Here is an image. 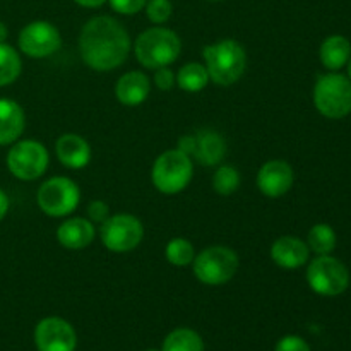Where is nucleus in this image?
Instances as JSON below:
<instances>
[{
  "label": "nucleus",
  "mask_w": 351,
  "mask_h": 351,
  "mask_svg": "<svg viewBox=\"0 0 351 351\" xmlns=\"http://www.w3.org/2000/svg\"><path fill=\"white\" fill-rule=\"evenodd\" d=\"M274 351H311V346H308V343L305 341L304 338H300V336L290 335L285 336V338H281L280 341H278Z\"/></svg>",
  "instance_id": "29"
},
{
  "label": "nucleus",
  "mask_w": 351,
  "mask_h": 351,
  "mask_svg": "<svg viewBox=\"0 0 351 351\" xmlns=\"http://www.w3.org/2000/svg\"><path fill=\"white\" fill-rule=\"evenodd\" d=\"M348 79L351 81V58L348 60Z\"/></svg>",
  "instance_id": "36"
},
{
  "label": "nucleus",
  "mask_w": 351,
  "mask_h": 351,
  "mask_svg": "<svg viewBox=\"0 0 351 351\" xmlns=\"http://www.w3.org/2000/svg\"><path fill=\"white\" fill-rule=\"evenodd\" d=\"M74 2L81 7H86V9H98L103 3H106V0H74Z\"/></svg>",
  "instance_id": "34"
},
{
  "label": "nucleus",
  "mask_w": 351,
  "mask_h": 351,
  "mask_svg": "<svg viewBox=\"0 0 351 351\" xmlns=\"http://www.w3.org/2000/svg\"><path fill=\"white\" fill-rule=\"evenodd\" d=\"M151 82L144 72L130 71L123 74L115 84V96L123 106H137L149 96Z\"/></svg>",
  "instance_id": "17"
},
{
  "label": "nucleus",
  "mask_w": 351,
  "mask_h": 351,
  "mask_svg": "<svg viewBox=\"0 0 351 351\" xmlns=\"http://www.w3.org/2000/svg\"><path fill=\"white\" fill-rule=\"evenodd\" d=\"M23 71V62L19 53L10 45L0 43V88L16 81Z\"/></svg>",
  "instance_id": "23"
},
{
  "label": "nucleus",
  "mask_w": 351,
  "mask_h": 351,
  "mask_svg": "<svg viewBox=\"0 0 351 351\" xmlns=\"http://www.w3.org/2000/svg\"><path fill=\"white\" fill-rule=\"evenodd\" d=\"M146 16L153 24H165L173 14V5L170 0H147Z\"/></svg>",
  "instance_id": "27"
},
{
  "label": "nucleus",
  "mask_w": 351,
  "mask_h": 351,
  "mask_svg": "<svg viewBox=\"0 0 351 351\" xmlns=\"http://www.w3.org/2000/svg\"><path fill=\"white\" fill-rule=\"evenodd\" d=\"M307 245L317 256H329L336 249V233L332 226L326 225V223L312 226L307 237Z\"/></svg>",
  "instance_id": "24"
},
{
  "label": "nucleus",
  "mask_w": 351,
  "mask_h": 351,
  "mask_svg": "<svg viewBox=\"0 0 351 351\" xmlns=\"http://www.w3.org/2000/svg\"><path fill=\"white\" fill-rule=\"evenodd\" d=\"M48 151L41 143L33 139L19 141L7 154V167L10 173L24 182L40 178L48 168Z\"/></svg>",
  "instance_id": "10"
},
{
  "label": "nucleus",
  "mask_w": 351,
  "mask_h": 351,
  "mask_svg": "<svg viewBox=\"0 0 351 351\" xmlns=\"http://www.w3.org/2000/svg\"><path fill=\"white\" fill-rule=\"evenodd\" d=\"M240 187V173L232 165H221L213 175V189L219 195H232Z\"/></svg>",
  "instance_id": "25"
},
{
  "label": "nucleus",
  "mask_w": 351,
  "mask_h": 351,
  "mask_svg": "<svg viewBox=\"0 0 351 351\" xmlns=\"http://www.w3.org/2000/svg\"><path fill=\"white\" fill-rule=\"evenodd\" d=\"M132 48L129 33L117 19L96 16L82 26L79 34L81 58L89 69L108 72L127 60Z\"/></svg>",
  "instance_id": "1"
},
{
  "label": "nucleus",
  "mask_w": 351,
  "mask_h": 351,
  "mask_svg": "<svg viewBox=\"0 0 351 351\" xmlns=\"http://www.w3.org/2000/svg\"><path fill=\"white\" fill-rule=\"evenodd\" d=\"M180 51L182 41L178 34L161 26L143 31L134 43V53H136L137 62L143 67L153 69V71L173 64Z\"/></svg>",
  "instance_id": "3"
},
{
  "label": "nucleus",
  "mask_w": 351,
  "mask_h": 351,
  "mask_svg": "<svg viewBox=\"0 0 351 351\" xmlns=\"http://www.w3.org/2000/svg\"><path fill=\"white\" fill-rule=\"evenodd\" d=\"M311 256L307 242L297 239V237H280L276 242L271 245V259L281 269H298L304 266Z\"/></svg>",
  "instance_id": "14"
},
{
  "label": "nucleus",
  "mask_w": 351,
  "mask_h": 351,
  "mask_svg": "<svg viewBox=\"0 0 351 351\" xmlns=\"http://www.w3.org/2000/svg\"><path fill=\"white\" fill-rule=\"evenodd\" d=\"M108 2L115 12L123 14V16H132V14L141 12L146 7L147 0H108Z\"/></svg>",
  "instance_id": "28"
},
{
  "label": "nucleus",
  "mask_w": 351,
  "mask_h": 351,
  "mask_svg": "<svg viewBox=\"0 0 351 351\" xmlns=\"http://www.w3.org/2000/svg\"><path fill=\"white\" fill-rule=\"evenodd\" d=\"M177 82V75L170 71L168 67L156 69V74H154V84H156L158 89L161 91H170L171 88Z\"/></svg>",
  "instance_id": "30"
},
{
  "label": "nucleus",
  "mask_w": 351,
  "mask_h": 351,
  "mask_svg": "<svg viewBox=\"0 0 351 351\" xmlns=\"http://www.w3.org/2000/svg\"><path fill=\"white\" fill-rule=\"evenodd\" d=\"M9 206H10L9 197H7L5 192H3L2 189H0V221H2V219L5 218L7 211H9Z\"/></svg>",
  "instance_id": "33"
},
{
  "label": "nucleus",
  "mask_w": 351,
  "mask_h": 351,
  "mask_svg": "<svg viewBox=\"0 0 351 351\" xmlns=\"http://www.w3.org/2000/svg\"><path fill=\"white\" fill-rule=\"evenodd\" d=\"M194 274L202 285L219 287L232 280L240 266L239 256L230 247L213 245L194 257Z\"/></svg>",
  "instance_id": "6"
},
{
  "label": "nucleus",
  "mask_w": 351,
  "mask_h": 351,
  "mask_svg": "<svg viewBox=\"0 0 351 351\" xmlns=\"http://www.w3.org/2000/svg\"><path fill=\"white\" fill-rule=\"evenodd\" d=\"M204 67L208 69L209 79L219 86H232L243 75L247 67L245 48L237 40L216 41L202 50Z\"/></svg>",
  "instance_id": "2"
},
{
  "label": "nucleus",
  "mask_w": 351,
  "mask_h": 351,
  "mask_svg": "<svg viewBox=\"0 0 351 351\" xmlns=\"http://www.w3.org/2000/svg\"><path fill=\"white\" fill-rule=\"evenodd\" d=\"M307 283L322 297H338L350 285V273L341 261L331 256H319L308 264Z\"/></svg>",
  "instance_id": "8"
},
{
  "label": "nucleus",
  "mask_w": 351,
  "mask_h": 351,
  "mask_svg": "<svg viewBox=\"0 0 351 351\" xmlns=\"http://www.w3.org/2000/svg\"><path fill=\"white\" fill-rule=\"evenodd\" d=\"M319 57L326 69L332 72L339 71L351 58V43L341 34H332V36L326 38L324 43L321 45Z\"/></svg>",
  "instance_id": "20"
},
{
  "label": "nucleus",
  "mask_w": 351,
  "mask_h": 351,
  "mask_svg": "<svg viewBox=\"0 0 351 351\" xmlns=\"http://www.w3.org/2000/svg\"><path fill=\"white\" fill-rule=\"evenodd\" d=\"M161 351H204V341L194 329L178 328L165 338Z\"/></svg>",
  "instance_id": "22"
},
{
  "label": "nucleus",
  "mask_w": 351,
  "mask_h": 351,
  "mask_svg": "<svg viewBox=\"0 0 351 351\" xmlns=\"http://www.w3.org/2000/svg\"><path fill=\"white\" fill-rule=\"evenodd\" d=\"M26 127V115L19 103L0 98V146L14 144Z\"/></svg>",
  "instance_id": "19"
},
{
  "label": "nucleus",
  "mask_w": 351,
  "mask_h": 351,
  "mask_svg": "<svg viewBox=\"0 0 351 351\" xmlns=\"http://www.w3.org/2000/svg\"><path fill=\"white\" fill-rule=\"evenodd\" d=\"M194 147H195V134H187V136L180 137L177 149H180L182 153H185L187 156H192V153H194Z\"/></svg>",
  "instance_id": "32"
},
{
  "label": "nucleus",
  "mask_w": 351,
  "mask_h": 351,
  "mask_svg": "<svg viewBox=\"0 0 351 351\" xmlns=\"http://www.w3.org/2000/svg\"><path fill=\"white\" fill-rule=\"evenodd\" d=\"M99 237L103 245L112 252H130L143 242L144 226L134 215L120 213V215L108 216L106 221L101 223Z\"/></svg>",
  "instance_id": "9"
},
{
  "label": "nucleus",
  "mask_w": 351,
  "mask_h": 351,
  "mask_svg": "<svg viewBox=\"0 0 351 351\" xmlns=\"http://www.w3.org/2000/svg\"><path fill=\"white\" fill-rule=\"evenodd\" d=\"M146 351H160V350H153V348H151V350H146Z\"/></svg>",
  "instance_id": "38"
},
{
  "label": "nucleus",
  "mask_w": 351,
  "mask_h": 351,
  "mask_svg": "<svg viewBox=\"0 0 351 351\" xmlns=\"http://www.w3.org/2000/svg\"><path fill=\"white\" fill-rule=\"evenodd\" d=\"M7 36H9V29H7L5 24L0 21V43H5Z\"/></svg>",
  "instance_id": "35"
},
{
  "label": "nucleus",
  "mask_w": 351,
  "mask_h": 351,
  "mask_svg": "<svg viewBox=\"0 0 351 351\" xmlns=\"http://www.w3.org/2000/svg\"><path fill=\"white\" fill-rule=\"evenodd\" d=\"M110 216V208L103 201H93L88 206V219L93 223H103Z\"/></svg>",
  "instance_id": "31"
},
{
  "label": "nucleus",
  "mask_w": 351,
  "mask_h": 351,
  "mask_svg": "<svg viewBox=\"0 0 351 351\" xmlns=\"http://www.w3.org/2000/svg\"><path fill=\"white\" fill-rule=\"evenodd\" d=\"M314 105L328 119L339 120L351 113V81L346 75L331 72L321 75L314 86Z\"/></svg>",
  "instance_id": "5"
},
{
  "label": "nucleus",
  "mask_w": 351,
  "mask_h": 351,
  "mask_svg": "<svg viewBox=\"0 0 351 351\" xmlns=\"http://www.w3.org/2000/svg\"><path fill=\"white\" fill-rule=\"evenodd\" d=\"M60 47V31L48 21H33L19 33V50L31 58L50 57Z\"/></svg>",
  "instance_id": "11"
},
{
  "label": "nucleus",
  "mask_w": 351,
  "mask_h": 351,
  "mask_svg": "<svg viewBox=\"0 0 351 351\" xmlns=\"http://www.w3.org/2000/svg\"><path fill=\"white\" fill-rule=\"evenodd\" d=\"M165 256H167L168 263L173 264L177 267H185L189 264H192L194 261L195 252L194 247L189 240L185 239H171L170 242L167 243V249H165Z\"/></svg>",
  "instance_id": "26"
},
{
  "label": "nucleus",
  "mask_w": 351,
  "mask_h": 351,
  "mask_svg": "<svg viewBox=\"0 0 351 351\" xmlns=\"http://www.w3.org/2000/svg\"><path fill=\"white\" fill-rule=\"evenodd\" d=\"M55 153L58 161L71 170H81L91 161V146L77 134H64L57 139Z\"/></svg>",
  "instance_id": "15"
},
{
  "label": "nucleus",
  "mask_w": 351,
  "mask_h": 351,
  "mask_svg": "<svg viewBox=\"0 0 351 351\" xmlns=\"http://www.w3.org/2000/svg\"><path fill=\"white\" fill-rule=\"evenodd\" d=\"M209 2H221V0H209Z\"/></svg>",
  "instance_id": "37"
},
{
  "label": "nucleus",
  "mask_w": 351,
  "mask_h": 351,
  "mask_svg": "<svg viewBox=\"0 0 351 351\" xmlns=\"http://www.w3.org/2000/svg\"><path fill=\"white\" fill-rule=\"evenodd\" d=\"M36 201L45 215L51 218H64L77 209L81 191L71 178L51 177L38 189Z\"/></svg>",
  "instance_id": "7"
},
{
  "label": "nucleus",
  "mask_w": 351,
  "mask_h": 351,
  "mask_svg": "<svg viewBox=\"0 0 351 351\" xmlns=\"http://www.w3.org/2000/svg\"><path fill=\"white\" fill-rule=\"evenodd\" d=\"M38 351H75L77 335L71 322L62 317H45L34 329Z\"/></svg>",
  "instance_id": "12"
},
{
  "label": "nucleus",
  "mask_w": 351,
  "mask_h": 351,
  "mask_svg": "<svg viewBox=\"0 0 351 351\" xmlns=\"http://www.w3.org/2000/svg\"><path fill=\"white\" fill-rule=\"evenodd\" d=\"M226 151L228 147L225 137L216 130L204 129L195 134V147L191 158L204 167H216L225 160Z\"/></svg>",
  "instance_id": "16"
},
{
  "label": "nucleus",
  "mask_w": 351,
  "mask_h": 351,
  "mask_svg": "<svg viewBox=\"0 0 351 351\" xmlns=\"http://www.w3.org/2000/svg\"><path fill=\"white\" fill-rule=\"evenodd\" d=\"M194 175L192 158L180 149H168L156 158L151 171L153 185L167 195L180 194L189 187Z\"/></svg>",
  "instance_id": "4"
},
{
  "label": "nucleus",
  "mask_w": 351,
  "mask_h": 351,
  "mask_svg": "<svg viewBox=\"0 0 351 351\" xmlns=\"http://www.w3.org/2000/svg\"><path fill=\"white\" fill-rule=\"evenodd\" d=\"M57 240L65 249H86L95 240V225L88 218H69L58 226Z\"/></svg>",
  "instance_id": "18"
},
{
  "label": "nucleus",
  "mask_w": 351,
  "mask_h": 351,
  "mask_svg": "<svg viewBox=\"0 0 351 351\" xmlns=\"http://www.w3.org/2000/svg\"><path fill=\"white\" fill-rule=\"evenodd\" d=\"M295 173L290 163L283 160H271L261 167L257 173V187L266 197L276 199L290 192L293 187Z\"/></svg>",
  "instance_id": "13"
},
{
  "label": "nucleus",
  "mask_w": 351,
  "mask_h": 351,
  "mask_svg": "<svg viewBox=\"0 0 351 351\" xmlns=\"http://www.w3.org/2000/svg\"><path fill=\"white\" fill-rule=\"evenodd\" d=\"M211 81L208 74V69L199 62L185 64L177 74V84L185 93H199L208 86Z\"/></svg>",
  "instance_id": "21"
}]
</instances>
